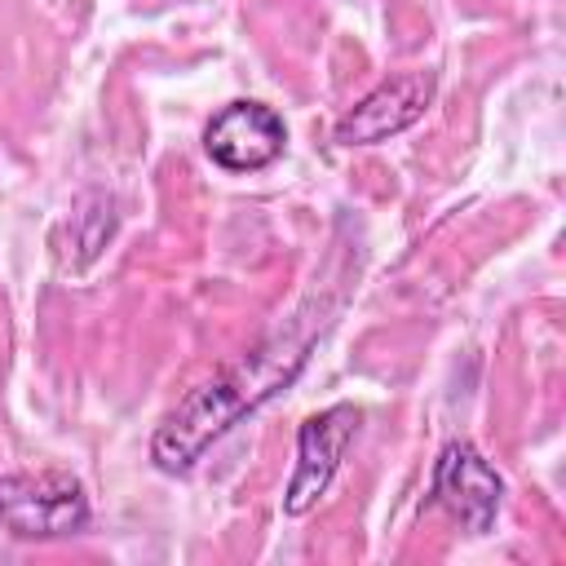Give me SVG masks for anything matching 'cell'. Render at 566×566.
<instances>
[{
  "mask_svg": "<svg viewBox=\"0 0 566 566\" xmlns=\"http://www.w3.org/2000/svg\"><path fill=\"white\" fill-rule=\"evenodd\" d=\"M332 314H336V305H323V301L296 310L274 336H265L256 349H248L221 376H212L195 394H186L181 407L168 411V420L155 429L150 460L164 473H186L230 424H239L248 411H256L265 398H274L283 385L296 380L314 340L327 332Z\"/></svg>",
  "mask_w": 566,
  "mask_h": 566,
  "instance_id": "cell-1",
  "label": "cell"
},
{
  "mask_svg": "<svg viewBox=\"0 0 566 566\" xmlns=\"http://www.w3.org/2000/svg\"><path fill=\"white\" fill-rule=\"evenodd\" d=\"M0 526L18 539H62L88 526V495L71 473H9L0 478Z\"/></svg>",
  "mask_w": 566,
  "mask_h": 566,
  "instance_id": "cell-2",
  "label": "cell"
},
{
  "mask_svg": "<svg viewBox=\"0 0 566 566\" xmlns=\"http://www.w3.org/2000/svg\"><path fill=\"white\" fill-rule=\"evenodd\" d=\"M363 424V411L354 402H336L318 416H310L296 433V469H292V482H287V495H283V513L301 517L318 504V495L332 486L336 469H340V455L345 447L354 442Z\"/></svg>",
  "mask_w": 566,
  "mask_h": 566,
  "instance_id": "cell-3",
  "label": "cell"
},
{
  "mask_svg": "<svg viewBox=\"0 0 566 566\" xmlns=\"http://www.w3.org/2000/svg\"><path fill=\"white\" fill-rule=\"evenodd\" d=\"M287 146V128L274 106L265 102H230L203 128V150L226 172H261Z\"/></svg>",
  "mask_w": 566,
  "mask_h": 566,
  "instance_id": "cell-4",
  "label": "cell"
},
{
  "mask_svg": "<svg viewBox=\"0 0 566 566\" xmlns=\"http://www.w3.org/2000/svg\"><path fill=\"white\" fill-rule=\"evenodd\" d=\"M433 504L447 509L469 535H482L491 531L495 522V509H500V495H504V482L500 473L469 447V442H447L438 464H433V486H429Z\"/></svg>",
  "mask_w": 566,
  "mask_h": 566,
  "instance_id": "cell-5",
  "label": "cell"
},
{
  "mask_svg": "<svg viewBox=\"0 0 566 566\" xmlns=\"http://www.w3.org/2000/svg\"><path fill=\"white\" fill-rule=\"evenodd\" d=\"M433 71H407V75H394L385 84H376L363 102H354L340 124H336V142L340 146H371V142H385L402 128H411L424 106L433 102Z\"/></svg>",
  "mask_w": 566,
  "mask_h": 566,
  "instance_id": "cell-6",
  "label": "cell"
}]
</instances>
